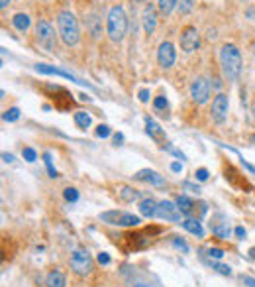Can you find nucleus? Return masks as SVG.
I'll use <instances>...</instances> for the list:
<instances>
[{
    "mask_svg": "<svg viewBox=\"0 0 255 287\" xmlns=\"http://www.w3.org/2000/svg\"><path fill=\"white\" fill-rule=\"evenodd\" d=\"M200 46V34L194 26H187L183 32H181V49L185 53H192L196 51Z\"/></svg>",
    "mask_w": 255,
    "mask_h": 287,
    "instance_id": "0eeeda50",
    "label": "nucleus"
},
{
    "mask_svg": "<svg viewBox=\"0 0 255 287\" xmlns=\"http://www.w3.org/2000/svg\"><path fill=\"white\" fill-rule=\"evenodd\" d=\"M163 150H165V152H169V154H173V156H175V158H179L181 162H185V160H187V156H185L181 150H177L175 146H171V144H165Z\"/></svg>",
    "mask_w": 255,
    "mask_h": 287,
    "instance_id": "473e14b6",
    "label": "nucleus"
},
{
    "mask_svg": "<svg viewBox=\"0 0 255 287\" xmlns=\"http://www.w3.org/2000/svg\"><path fill=\"white\" fill-rule=\"evenodd\" d=\"M247 254H249V258H251V260H255V248H251Z\"/></svg>",
    "mask_w": 255,
    "mask_h": 287,
    "instance_id": "603ef678",
    "label": "nucleus"
},
{
    "mask_svg": "<svg viewBox=\"0 0 255 287\" xmlns=\"http://www.w3.org/2000/svg\"><path fill=\"white\" fill-rule=\"evenodd\" d=\"M171 171H175V173H181V171H183V164H179V162H173V164H171Z\"/></svg>",
    "mask_w": 255,
    "mask_h": 287,
    "instance_id": "a18cd8bd",
    "label": "nucleus"
},
{
    "mask_svg": "<svg viewBox=\"0 0 255 287\" xmlns=\"http://www.w3.org/2000/svg\"><path fill=\"white\" fill-rule=\"evenodd\" d=\"M216 38V30H208V40H214Z\"/></svg>",
    "mask_w": 255,
    "mask_h": 287,
    "instance_id": "3c124183",
    "label": "nucleus"
},
{
    "mask_svg": "<svg viewBox=\"0 0 255 287\" xmlns=\"http://www.w3.org/2000/svg\"><path fill=\"white\" fill-rule=\"evenodd\" d=\"M181 226L187 230V232H191V234H194L196 238H204V228H202V224H200V218H192V216H187L183 222H181Z\"/></svg>",
    "mask_w": 255,
    "mask_h": 287,
    "instance_id": "2eb2a0df",
    "label": "nucleus"
},
{
    "mask_svg": "<svg viewBox=\"0 0 255 287\" xmlns=\"http://www.w3.org/2000/svg\"><path fill=\"white\" fill-rule=\"evenodd\" d=\"M36 38H38L40 46L45 51H49V53L53 51V48H55V30L47 20H40L36 24Z\"/></svg>",
    "mask_w": 255,
    "mask_h": 287,
    "instance_id": "39448f33",
    "label": "nucleus"
},
{
    "mask_svg": "<svg viewBox=\"0 0 255 287\" xmlns=\"http://www.w3.org/2000/svg\"><path fill=\"white\" fill-rule=\"evenodd\" d=\"M192 6H194L192 0H179V12L181 14H189L192 10Z\"/></svg>",
    "mask_w": 255,
    "mask_h": 287,
    "instance_id": "f704fd0d",
    "label": "nucleus"
},
{
    "mask_svg": "<svg viewBox=\"0 0 255 287\" xmlns=\"http://www.w3.org/2000/svg\"><path fill=\"white\" fill-rule=\"evenodd\" d=\"M96 260H98V263H102V265H108V263H110V256H108L106 252L98 254V258H96Z\"/></svg>",
    "mask_w": 255,
    "mask_h": 287,
    "instance_id": "37998d69",
    "label": "nucleus"
},
{
    "mask_svg": "<svg viewBox=\"0 0 255 287\" xmlns=\"http://www.w3.org/2000/svg\"><path fill=\"white\" fill-rule=\"evenodd\" d=\"M18 118H20V108L18 106H12V108L4 110V114H2V120L4 122H16Z\"/></svg>",
    "mask_w": 255,
    "mask_h": 287,
    "instance_id": "bb28decb",
    "label": "nucleus"
},
{
    "mask_svg": "<svg viewBox=\"0 0 255 287\" xmlns=\"http://www.w3.org/2000/svg\"><path fill=\"white\" fill-rule=\"evenodd\" d=\"M94 134H96V138H102V140H104V138H108V136L112 134V130H110V126H108V124H98Z\"/></svg>",
    "mask_w": 255,
    "mask_h": 287,
    "instance_id": "2f4dec72",
    "label": "nucleus"
},
{
    "mask_svg": "<svg viewBox=\"0 0 255 287\" xmlns=\"http://www.w3.org/2000/svg\"><path fill=\"white\" fill-rule=\"evenodd\" d=\"M134 287H149V285H146V283H136Z\"/></svg>",
    "mask_w": 255,
    "mask_h": 287,
    "instance_id": "864d4df0",
    "label": "nucleus"
},
{
    "mask_svg": "<svg viewBox=\"0 0 255 287\" xmlns=\"http://www.w3.org/2000/svg\"><path fill=\"white\" fill-rule=\"evenodd\" d=\"M132 2H136V4H142V2H148V0H132Z\"/></svg>",
    "mask_w": 255,
    "mask_h": 287,
    "instance_id": "5fc2aeb1",
    "label": "nucleus"
},
{
    "mask_svg": "<svg viewBox=\"0 0 255 287\" xmlns=\"http://www.w3.org/2000/svg\"><path fill=\"white\" fill-rule=\"evenodd\" d=\"M30 24H32V20H30V16L28 14H14L12 16V26L18 30V32H28V28H30Z\"/></svg>",
    "mask_w": 255,
    "mask_h": 287,
    "instance_id": "412c9836",
    "label": "nucleus"
},
{
    "mask_svg": "<svg viewBox=\"0 0 255 287\" xmlns=\"http://www.w3.org/2000/svg\"><path fill=\"white\" fill-rule=\"evenodd\" d=\"M206 256H208V260L218 262V260L224 258V250H222V248H208V250H206Z\"/></svg>",
    "mask_w": 255,
    "mask_h": 287,
    "instance_id": "7c9ffc66",
    "label": "nucleus"
},
{
    "mask_svg": "<svg viewBox=\"0 0 255 287\" xmlns=\"http://www.w3.org/2000/svg\"><path fill=\"white\" fill-rule=\"evenodd\" d=\"M208 169H204V167H200V169H196V173H194V177L198 179V181H206L208 179Z\"/></svg>",
    "mask_w": 255,
    "mask_h": 287,
    "instance_id": "ea45409f",
    "label": "nucleus"
},
{
    "mask_svg": "<svg viewBox=\"0 0 255 287\" xmlns=\"http://www.w3.org/2000/svg\"><path fill=\"white\" fill-rule=\"evenodd\" d=\"M157 209H159V203L155 199H142L140 201V213L146 216V218H155L157 216Z\"/></svg>",
    "mask_w": 255,
    "mask_h": 287,
    "instance_id": "dca6fc26",
    "label": "nucleus"
},
{
    "mask_svg": "<svg viewBox=\"0 0 255 287\" xmlns=\"http://www.w3.org/2000/svg\"><path fill=\"white\" fill-rule=\"evenodd\" d=\"M146 132H148V136L153 138L155 142H163V140H165V134H163L161 126H159L153 118H149V116H146Z\"/></svg>",
    "mask_w": 255,
    "mask_h": 287,
    "instance_id": "f3484780",
    "label": "nucleus"
},
{
    "mask_svg": "<svg viewBox=\"0 0 255 287\" xmlns=\"http://www.w3.org/2000/svg\"><path fill=\"white\" fill-rule=\"evenodd\" d=\"M241 283L247 285V287H255V277H249V275H239Z\"/></svg>",
    "mask_w": 255,
    "mask_h": 287,
    "instance_id": "a19ab883",
    "label": "nucleus"
},
{
    "mask_svg": "<svg viewBox=\"0 0 255 287\" xmlns=\"http://www.w3.org/2000/svg\"><path fill=\"white\" fill-rule=\"evenodd\" d=\"M167 106H169V102H167L165 96H155V100H153V108L155 110H167Z\"/></svg>",
    "mask_w": 255,
    "mask_h": 287,
    "instance_id": "c9c22d12",
    "label": "nucleus"
},
{
    "mask_svg": "<svg viewBox=\"0 0 255 287\" xmlns=\"http://www.w3.org/2000/svg\"><path fill=\"white\" fill-rule=\"evenodd\" d=\"M210 265H212V269H216L220 275H232V267L230 265H224V263H218V262H212V260H206Z\"/></svg>",
    "mask_w": 255,
    "mask_h": 287,
    "instance_id": "cd10ccee",
    "label": "nucleus"
},
{
    "mask_svg": "<svg viewBox=\"0 0 255 287\" xmlns=\"http://www.w3.org/2000/svg\"><path fill=\"white\" fill-rule=\"evenodd\" d=\"M173 246H175V248H179V250H183L185 254H187L189 250H191V248H189V244H187V242H185L183 238H177V236L173 238Z\"/></svg>",
    "mask_w": 255,
    "mask_h": 287,
    "instance_id": "e433bc0d",
    "label": "nucleus"
},
{
    "mask_svg": "<svg viewBox=\"0 0 255 287\" xmlns=\"http://www.w3.org/2000/svg\"><path fill=\"white\" fill-rule=\"evenodd\" d=\"M10 2H12V0H0V8H2V10H4V8H8V4H10Z\"/></svg>",
    "mask_w": 255,
    "mask_h": 287,
    "instance_id": "09e8293b",
    "label": "nucleus"
},
{
    "mask_svg": "<svg viewBox=\"0 0 255 287\" xmlns=\"http://www.w3.org/2000/svg\"><path fill=\"white\" fill-rule=\"evenodd\" d=\"M63 197H65L67 203H77L79 201V191L75 187H67V189H63Z\"/></svg>",
    "mask_w": 255,
    "mask_h": 287,
    "instance_id": "c85d7f7f",
    "label": "nucleus"
},
{
    "mask_svg": "<svg viewBox=\"0 0 255 287\" xmlns=\"http://www.w3.org/2000/svg\"><path fill=\"white\" fill-rule=\"evenodd\" d=\"M179 6V0H157V8L163 16H169Z\"/></svg>",
    "mask_w": 255,
    "mask_h": 287,
    "instance_id": "393cba45",
    "label": "nucleus"
},
{
    "mask_svg": "<svg viewBox=\"0 0 255 287\" xmlns=\"http://www.w3.org/2000/svg\"><path fill=\"white\" fill-rule=\"evenodd\" d=\"M191 96L196 104H204L210 98V83L206 77H196L191 85Z\"/></svg>",
    "mask_w": 255,
    "mask_h": 287,
    "instance_id": "1a4fd4ad",
    "label": "nucleus"
},
{
    "mask_svg": "<svg viewBox=\"0 0 255 287\" xmlns=\"http://www.w3.org/2000/svg\"><path fill=\"white\" fill-rule=\"evenodd\" d=\"M140 222H142V218L138 216V215H134V213H120V216H118V224L116 226H122V228H130V226H140Z\"/></svg>",
    "mask_w": 255,
    "mask_h": 287,
    "instance_id": "a211bd4d",
    "label": "nucleus"
},
{
    "mask_svg": "<svg viewBox=\"0 0 255 287\" xmlns=\"http://www.w3.org/2000/svg\"><path fill=\"white\" fill-rule=\"evenodd\" d=\"M175 59H177V51H175V46L171 42H163L157 49V61L163 69H171L175 65Z\"/></svg>",
    "mask_w": 255,
    "mask_h": 287,
    "instance_id": "9b49d317",
    "label": "nucleus"
},
{
    "mask_svg": "<svg viewBox=\"0 0 255 287\" xmlns=\"http://www.w3.org/2000/svg\"><path fill=\"white\" fill-rule=\"evenodd\" d=\"M149 96H151V95H149V89H142V91L138 93V98H140L142 102H148V100H149Z\"/></svg>",
    "mask_w": 255,
    "mask_h": 287,
    "instance_id": "79ce46f5",
    "label": "nucleus"
},
{
    "mask_svg": "<svg viewBox=\"0 0 255 287\" xmlns=\"http://www.w3.org/2000/svg\"><path fill=\"white\" fill-rule=\"evenodd\" d=\"M118 197H120V201H122V203H134V201H138V199H140V191H136L134 187H128V185H124V187H120V189H118Z\"/></svg>",
    "mask_w": 255,
    "mask_h": 287,
    "instance_id": "aec40b11",
    "label": "nucleus"
},
{
    "mask_svg": "<svg viewBox=\"0 0 255 287\" xmlns=\"http://www.w3.org/2000/svg\"><path fill=\"white\" fill-rule=\"evenodd\" d=\"M34 69H36L40 75H57V77H65V79H71V81L77 83V85H83V87H88V89H90V85H88L86 81L75 77L73 73H69V71H65V69H59V67H53V65H47V63H38V65H34Z\"/></svg>",
    "mask_w": 255,
    "mask_h": 287,
    "instance_id": "6e6552de",
    "label": "nucleus"
},
{
    "mask_svg": "<svg viewBox=\"0 0 255 287\" xmlns=\"http://www.w3.org/2000/svg\"><path fill=\"white\" fill-rule=\"evenodd\" d=\"M136 181H142V183H149L153 187H165V177L159 175L157 171L153 169H140L136 175H134Z\"/></svg>",
    "mask_w": 255,
    "mask_h": 287,
    "instance_id": "f8f14e48",
    "label": "nucleus"
},
{
    "mask_svg": "<svg viewBox=\"0 0 255 287\" xmlns=\"http://www.w3.org/2000/svg\"><path fill=\"white\" fill-rule=\"evenodd\" d=\"M69 265H71L73 273H77L79 277H86L92 271V258H90L88 250H85V248L73 250L71 258H69Z\"/></svg>",
    "mask_w": 255,
    "mask_h": 287,
    "instance_id": "20e7f679",
    "label": "nucleus"
},
{
    "mask_svg": "<svg viewBox=\"0 0 255 287\" xmlns=\"http://www.w3.org/2000/svg\"><path fill=\"white\" fill-rule=\"evenodd\" d=\"M210 230H212V234H214L216 238H220V240H228V238L232 236V230H230L228 222H220V224H212V222H210Z\"/></svg>",
    "mask_w": 255,
    "mask_h": 287,
    "instance_id": "5701e85b",
    "label": "nucleus"
},
{
    "mask_svg": "<svg viewBox=\"0 0 255 287\" xmlns=\"http://www.w3.org/2000/svg\"><path fill=\"white\" fill-rule=\"evenodd\" d=\"M2 160H4L6 164H12V162H14V156H12V154H2Z\"/></svg>",
    "mask_w": 255,
    "mask_h": 287,
    "instance_id": "de8ad7c7",
    "label": "nucleus"
},
{
    "mask_svg": "<svg viewBox=\"0 0 255 287\" xmlns=\"http://www.w3.org/2000/svg\"><path fill=\"white\" fill-rule=\"evenodd\" d=\"M183 189H187V191H191V193H194V195H200V187L198 185H194V183H191V181H183Z\"/></svg>",
    "mask_w": 255,
    "mask_h": 287,
    "instance_id": "4c0bfd02",
    "label": "nucleus"
},
{
    "mask_svg": "<svg viewBox=\"0 0 255 287\" xmlns=\"http://www.w3.org/2000/svg\"><path fill=\"white\" fill-rule=\"evenodd\" d=\"M196 211H198V216L196 218H200V216H204L208 213V205L206 203H194V213Z\"/></svg>",
    "mask_w": 255,
    "mask_h": 287,
    "instance_id": "58836bf2",
    "label": "nucleus"
},
{
    "mask_svg": "<svg viewBox=\"0 0 255 287\" xmlns=\"http://www.w3.org/2000/svg\"><path fill=\"white\" fill-rule=\"evenodd\" d=\"M122 142H124V136L118 132V134H114V146H122Z\"/></svg>",
    "mask_w": 255,
    "mask_h": 287,
    "instance_id": "49530a36",
    "label": "nucleus"
},
{
    "mask_svg": "<svg viewBox=\"0 0 255 287\" xmlns=\"http://www.w3.org/2000/svg\"><path fill=\"white\" fill-rule=\"evenodd\" d=\"M175 203H177L179 211L183 213V216H191V215L194 213V201H192L191 197H187V195H179Z\"/></svg>",
    "mask_w": 255,
    "mask_h": 287,
    "instance_id": "6ab92c4d",
    "label": "nucleus"
},
{
    "mask_svg": "<svg viewBox=\"0 0 255 287\" xmlns=\"http://www.w3.org/2000/svg\"><path fill=\"white\" fill-rule=\"evenodd\" d=\"M220 65H222V73L230 83H235L241 75V53L234 44H226L220 49Z\"/></svg>",
    "mask_w": 255,
    "mask_h": 287,
    "instance_id": "f257e3e1",
    "label": "nucleus"
},
{
    "mask_svg": "<svg viewBox=\"0 0 255 287\" xmlns=\"http://www.w3.org/2000/svg\"><path fill=\"white\" fill-rule=\"evenodd\" d=\"M251 120H253V124H255V100L251 102Z\"/></svg>",
    "mask_w": 255,
    "mask_h": 287,
    "instance_id": "8fccbe9b",
    "label": "nucleus"
},
{
    "mask_svg": "<svg viewBox=\"0 0 255 287\" xmlns=\"http://www.w3.org/2000/svg\"><path fill=\"white\" fill-rule=\"evenodd\" d=\"M120 213H122V211H106V213H100L98 218H100L102 222H106V224L116 226V224H118V216H120Z\"/></svg>",
    "mask_w": 255,
    "mask_h": 287,
    "instance_id": "a878e982",
    "label": "nucleus"
},
{
    "mask_svg": "<svg viewBox=\"0 0 255 287\" xmlns=\"http://www.w3.org/2000/svg\"><path fill=\"white\" fill-rule=\"evenodd\" d=\"M234 234H235V238H239V240H243L247 232H245V228H243V226H235V230H234Z\"/></svg>",
    "mask_w": 255,
    "mask_h": 287,
    "instance_id": "c03bdc74",
    "label": "nucleus"
},
{
    "mask_svg": "<svg viewBox=\"0 0 255 287\" xmlns=\"http://www.w3.org/2000/svg\"><path fill=\"white\" fill-rule=\"evenodd\" d=\"M181 216H183V213L179 211L177 203H173V201H161L159 203L157 218L167 220V222H181Z\"/></svg>",
    "mask_w": 255,
    "mask_h": 287,
    "instance_id": "9d476101",
    "label": "nucleus"
},
{
    "mask_svg": "<svg viewBox=\"0 0 255 287\" xmlns=\"http://www.w3.org/2000/svg\"><path fill=\"white\" fill-rule=\"evenodd\" d=\"M251 142H253V144H255V134H253V136H251Z\"/></svg>",
    "mask_w": 255,
    "mask_h": 287,
    "instance_id": "6e6d98bb",
    "label": "nucleus"
},
{
    "mask_svg": "<svg viewBox=\"0 0 255 287\" xmlns=\"http://www.w3.org/2000/svg\"><path fill=\"white\" fill-rule=\"evenodd\" d=\"M228 108H230V100H228V95L224 93H218L212 100V120L216 124H224L226 118H228Z\"/></svg>",
    "mask_w": 255,
    "mask_h": 287,
    "instance_id": "423d86ee",
    "label": "nucleus"
},
{
    "mask_svg": "<svg viewBox=\"0 0 255 287\" xmlns=\"http://www.w3.org/2000/svg\"><path fill=\"white\" fill-rule=\"evenodd\" d=\"M22 156H24V160L30 162V164H34V162L38 160V152H36L34 148H24V150H22Z\"/></svg>",
    "mask_w": 255,
    "mask_h": 287,
    "instance_id": "72a5a7b5",
    "label": "nucleus"
},
{
    "mask_svg": "<svg viewBox=\"0 0 255 287\" xmlns=\"http://www.w3.org/2000/svg\"><path fill=\"white\" fill-rule=\"evenodd\" d=\"M86 28H88L90 36L96 40V38L102 34V24H100V18H98L96 14H90V16L86 18Z\"/></svg>",
    "mask_w": 255,
    "mask_h": 287,
    "instance_id": "4be33fe9",
    "label": "nucleus"
},
{
    "mask_svg": "<svg viewBox=\"0 0 255 287\" xmlns=\"http://www.w3.org/2000/svg\"><path fill=\"white\" fill-rule=\"evenodd\" d=\"M45 287H67V275L61 269H51L45 275Z\"/></svg>",
    "mask_w": 255,
    "mask_h": 287,
    "instance_id": "4468645a",
    "label": "nucleus"
},
{
    "mask_svg": "<svg viewBox=\"0 0 255 287\" xmlns=\"http://www.w3.org/2000/svg\"><path fill=\"white\" fill-rule=\"evenodd\" d=\"M106 34L110 42L120 44L128 34V16L122 6H112L106 16Z\"/></svg>",
    "mask_w": 255,
    "mask_h": 287,
    "instance_id": "f03ea898",
    "label": "nucleus"
},
{
    "mask_svg": "<svg viewBox=\"0 0 255 287\" xmlns=\"http://www.w3.org/2000/svg\"><path fill=\"white\" fill-rule=\"evenodd\" d=\"M57 28H59V36L63 40L65 46L73 48L79 44L81 40V28H79V20L71 10H63L57 16Z\"/></svg>",
    "mask_w": 255,
    "mask_h": 287,
    "instance_id": "7ed1b4c3",
    "label": "nucleus"
},
{
    "mask_svg": "<svg viewBox=\"0 0 255 287\" xmlns=\"http://www.w3.org/2000/svg\"><path fill=\"white\" fill-rule=\"evenodd\" d=\"M43 162H45V167H47V173H49V177H57V171H55V167H53V162H51V154L49 152H45L43 154Z\"/></svg>",
    "mask_w": 255,
    "mask_h": 287,
    "instance_id": "c756f323",
    "label": "nucleus"
},
{
    "mask_svg": "<svg viewBox=\"0 0 255 287\" xmlns=\"http://www.w3.org/2000/svg\"><path fill=\"white\" fill-rule=\"evenodd\" d=\"M73 118H75L77 128H81V130H86V128H90V124H92L90 114H88V112H85V110H77Z\"/></svg>",
    "mask_w": 255,
    "mask_h": 287,
    "instance_id": "b1692460",
    "label": "nucleus"
},
{
    "mask_svg": "<svg viewBox=\"0 0 255 287\" xmlns=\"http://www.w3.org/2000/svg\"><path fill=\"white\" fill-rule=\"evenodd\" d=\"M142 24H144L146 34L151 36L155 32V28H157V14H155V6L153 4H149V6L144 8V12H142Z\"/></svg>",
    "mask_w": 255,
    "mask_h": 287,
    "instance_id": "ddd939ff",
    "label": "nucleus"
}]
</instances>
